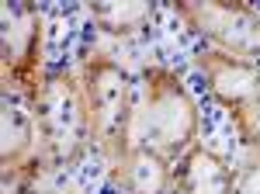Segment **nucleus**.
Returning <instances> with one entry per match:
<instances>
[{"label":"nucleus","mask_w":260,"mask_h":194,"mask_svg":"<svg viewBox=\"0 0 260 194\" xmlns=\"http://www.w3.org/2000/svg\"><path fill=\"white\" fill-rule=\"evenodd\" d=\"M90 18L108 35H136L149 21V4H142V0H128V4L98 0V4H90Z\"/></svg>","instance_id":"1a4fd4ad"},{"label":"nucleus","mask_w":260,"mask_h":194,"mask_svg":"<svg viewBox=\"0 0 260 194\" xmlns=\"http://www.w3.org/2000/svg\"><path fill=\"white\" fill-rule=\"evenodd\" d=\"M31 118H35V136H39L45 167L77 163L94 139L87 94L70 73H49L45 77L39 94L31 97Z\"/></svg>","instance_id":"f03ea898"},{"label":"nucleus","mask_w":260,"mask_h":194,"mask_svg":"<svg viewBox=\"0 0 260 194\" xmlns=\"http://www.w3.org/2000/svg\"><path fill=\"white\" fill-rule=\"evenodd\" d=\"M115 170V184L125 194H167L174 184V170L170 159H163L160 153H153L149 146L132 142V149L121 156L118 163H111Z\"/></svg>","instance_id":"0eeeda50"},{"label":"nucleus","mask_w":260,"mask_h":194,"mask_svg":"<svg viewBox=\"0 0 260 194\" xmlns=\"http://www.w3.org/2000/svg\"><path fill=\"white\" fill-rule=\"evenodd\" d=\"M174 184L180 194H240V170H233L219 153L191 146L177 159Z\"/></svg>","instance_id":"423d86ee"},{"label":"nucleus","mask_w":260,"mask_h":194,"mask_svg":"<svg viewBox=\"0 0 260 194\" xmlns=\"http://www.w3.org/2000/svg\"><path fill=\"white\" fill-rule=\"evenodd\" d=\"M31 194H39V191H31ZM42 194H59V191H42Z\"/></svg>","instance_id":"9d476101"},{"label":"nucleus","mask_w":260,"mask_h":194,"mask_svg":"<svg viewBox=\"0 0 260 194\" xmlns=\"http://www.w3.org/2000/svg\"><path fill=\"white\" fill-rule=\"evenodd\" d=\"M180 18L225 56L260 62V11L243 0H177Z\"/></svg>","instance_id":"20e7f679"},{"label":"nucleus","mask_w":260,"mask_h":194,"mask_svg":"<svg viewBox=\"0 0 260 194\" xmlns=\"http://www.w3.org/2000/svg\"><path fill=\"white\" fill-rule=\"evenodd\" d=\"M35 142H39V136H35V118L18 111V108H11V104H4V156H0L4 174L24 167V156L31 153Z\"/></svg>","instance_id":"6e6552de"},{"label":"nucleus","mask_w":260,"mask_h":194,"mask_svg":"<svg viewBox=\"0 0 260 194\" xmlns=\"http://www.w3.org/2000/svg\"><path fill=\"white\" fill-rule=\"evenodd\" d=\"M83 94L90 108L94 142L108 163H118L132 149V80L115 59L90 56L83 59Z\"/></svg>","instance_id":"7ed1b4c3"},{"label":"nucleus","mask_w":260,"mask_h":194,"mask_svg":"<svg viewBox=\"0 0 260 194\" xmlns=\"http://www.w3.org/2000/svg\"><path fill=\"white\" fill-rule=\"evenodd\" d=\"M201 73L208 80V90L222 108L233 115L236 132L246 146H260V62L205 52Z\"/></svg>","instance_id":"39448f33"},{"label":"nucleus","mask_w":260,"mask_h":194,"mask_svg":"<svg viewBox=\"0 0 260 194\" xmlns=\"http://www.w3.org/2000/svg\"><path fill=\"white\" fill-rule=\"evenodd\" d=\"M198 136V104L184 80L163 66L142 73V108L132 118V142L149 146L163 159H180Z\"/></svg>","instance_id":"f257e3e1"}]
</instances>
